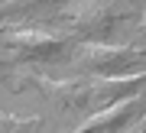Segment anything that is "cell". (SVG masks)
<instances>
[{
  "instance_id": "6da1fadb",
  "label": "cell",
  "mask_w": 146,
  "mask_h": 133,
  "mask_svg": "<svg viewBox=\"0 0 146 133\" xmlns=\"http://www.w3.org/2000/svg\"><path fill=\"white\" fill-rule=\"evenodd\" d=\"M55 20H58L65 36H81V39L101 42L117 26L120 3L117 0H72Z\"/></svg>"
},
{
  "instance_id": "7a4b0ae2",
  "label": "cell",
  "mask_w": 146,
  "mask_h": 133,
  "mask_svg": "<svg viewBox=\"0 0 146 133\" xmlns=\"http://www.w3.org/2000/svg\"><path fill=\"white\" fill-rule=\"evenodd\" d=\"M68 36L55 29H42V26H10L0 29V52L20 62H49L65 55Z\"/></svg>"
},
{
  "instance_id": "3957f363",
  "label": "cell",
  "mask_w": 146,
  "mask_h": 133,
  "mask_svg": "<svg viewBox=\"0 0 146 133\" xmlns=\"http://www.w3.org/2000/svg\"><path fill=\"white\" fill-rule=\"evenodd\" d=\"M75 59L84 72L98 78H120V75H133V65H140L146 52L127 46H107V42H88L75 52Z\"/></svg>"
},
{
  "instance_id": "277c9868",
  "label": "cell",
  "mask_w": 146,
  "mask_h": 133,
  "mask_svg": "<svg viewBox=\"0 0 146 133\" xmlns=\"http://www.w3.org/2000/svg\"><path fill=\"white\" fill-rule=\"evenodd\" d=\"M143 114H146V97L133 94V97H127V101H117V104H110L104 110L91 114L75 133H117V130H123L127 123L140 120Z\"/></svg>"
},
{
  "instance_id": "5b68a950",
  "label": "cell",
  "mask_w": 146,
  "mask_h": 133,
  "mask_svg": "<svg viewBox=\"0 0 146 133\" xmlns=\"http://www.w3.org/2000/svg\"><path fill=\"white\" fill-rule=\"evenodd\" d=\"M39 117H20V114L0 110V133H33Z\"/></svg>"
},
{
  "instance_id": "8992f818",
  "label": "cell",
  "mask_w": 146,
  "mask_h": 133,
  "mask_svg": "<svg viewBox=\"0 0 146 133\" xmlns=\"http://www.w3.org/2000/svg\"><path fill=\"white\" fill-rule=\"evenodd\" d=\"M58 3H72V0H7L0 7V13L13 16V13H33V10H42V7H58Z\"/></svg>"
},
{
  "instance_id": "52a82bcc",
  "label": "cell",
  "mask_w": 146,
  "mask_h": 133,
  "mask_svg": "<svg viewBox=\"0 0 146 133\" xmlns=\"http://www.w3.org/2000/svg\"><path fill=\"white\" fill-rule=\"evenodd\" d=\"M140 26H143V33H146V13H143V20H140Z\"/></svg>"
},
{
  "instance_id": "ba28073f",
  "label": "cell",
  "mask_w": 146,
  "mask_h": 133,
  "mask_svg": "<svg viewBox=\"0 0 146 133\" xmlns=\"http://www.w3.org/2000/svg\"><path fill=\"white\" fill-rule=\"evenodd\" d=\"M140 133H146V123H143V130H140Z\"/></svg>"
}]
</instances>
